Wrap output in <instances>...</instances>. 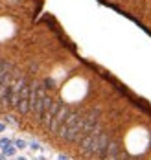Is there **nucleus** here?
Here are the masks:
<instances>
[{"label": "nucleus", "instance_id": "0eeeda50", "mask_svg": "<svg viewBox=\"0 0 151 160\" xmlns=\"http://www.w3.org/2000/svg\"><path fill=\"white\" fill-rule=\"evenodd\" d=\"M125 158H127V153L122 151V145L118 144L116 140H111L109 151H107V158L105 160H125Z\"/></svg>", "mask_w": 151, "mask_h": 160}, {"label": "nucleus", "instance_id": "dca6fc26", "mask_svg": "<svg viewBox=\"0 0 151 160\" xmlns=\"http://www.w3.org/2000/svg\"><path fill=\"white\" fill-rule=\"evenodd\" d=\"M37 160H46V158H43V157H39V158H37Z\"/></svg>", "mask_w": 151, "mask_h": 160}, {"label": "nucleus", "instance_id": "f257e3e1", "mask_svg": "<svg viewBox=\"0 0 151 160\" xmlns=\"http://www.w3.org/2000/svg\"><path fill=\"white\" fill-rule=\"evenodd\" d=\"M103 132V127H101V123H98L94 131L90 132V134H87L83 140L79 142V153L87 157V158H92V155H94V149H96V144H98V138H100V134Z\"/></svg>", "mask_w": 151, "mask_h": 160}, {"label": "nucleus", "instance_id": "6e6552de", "mask_svg": "<svg viewBox=\"0 0 151 160\" xmlns=\"http://www.w3.org/2000/svg\"><path fill=\"white\" fill-rule=\"evenodd\" d=\"M15 155V147H4V157H13Z\"/></svg>", "mask_w": 151, "mask_h": 160}, {"label": "nucleus", "instance_id": "f8f14e48", "mask_svg": "<svg viewBox=\"0 0 151 160\" xmlns=\"http://www.w3.org/2000/svg\"><path fill=\"white\" fill-rule=\"evenodd\" d=\"M4 120H6V123H11V125H15V120H13L11 116H6Z\"/></svg>", "mask_w": 151, "mask_h": 160}, {"label": "nucleus", "instance_id": "9d476101", "mask_svg": "<svg viewBox=\"0 0 151 160\" xmlns=\"http://www.w3.org/2000/svg\"><path fill=\"white\" fill-rule=\"evenodd\" d=\"M11 144H13V142H11L9 138H2V140H0V145H2V147H11Z\"/></svg>", "mask_w": 151, "mask_h": 160}, {"label": "nucleus", "instance_id": "ddd939ff", "mask_svg": "<svg viewBox=\"0 0 151 160\" xmlns=\"http://www.w3.org/2000/svg\"><path fill=\"white\" fill-rule=\"evenodd\" d=\"M59 160H70V158H68V157H65V155H61V157H59Z\"/></svg>", "mask_w": 151, "mask_h": 160}, {"label": "nucleus", "instance_id": "1a4fd4ad", "mask_svg": "<svg viewBox=\"0 0 151 160\" xmlns=\"http://www.w3.org/2000/svg\"><path fill=\"white\" fill-rule=\"evenodd\" d=\"M13 144H15V147H17V149H24V147H26V142H24V140H15V142H13Z\"/></svg>", "mask_w": 151, "mask_h": 160}, {"label": "nucleus", "instance_id": "4468645a", "mask_svg": "<svg viewBox=\"0 0 151 160\" xmlns=\"http://www.w3.org/2000/svg\"><path fill=\"white\" fill-rule=\"evenodd\" d=\"M4 129H6V127H4V123H0V132H2V131H4Z\"/></svg>", "mask_w": 151, "mask_h": 160}, {"label": "nucleus", "instance_id": "f3484780", "mask_svg": "<svg viewBox=\"0 0 151 160\" xmlns=\"http://www.w3.org/2000/svg\"><path fill=\"white\" fill-rule=\"evenodd\" d=\"M125 160H134V158H131V157H127V158H125Z\"/></svg>", "mask_w": 151, "mask_h": 160}, {"label": "nucleus", "instance_id": "423d86ee", "mask_svg": "<svg viewBox=\"0 0 151 160\" xmlns=\"http://www.w3.org/2000/svg\"><path fill=\"white\" fill-rule=\"evenodd\" d=\"M61 105H63V101L61 99H53V103H52V107L48 109V111L44 112V116H43V120H41V125L43 127H50V123H52V120H53V116L59 112V109H61Z\"/></svg>", "mask_w": 151, "mask_h": 160}, {"label": "nucleus", "instance_id": "f03ea898", "mask_svg": "<svg viewBox=\"0 0 151 160\" xmlns=\"http://www.w3.org/2000/svg\"><path fill=\"white\" fill-rule=\"evenodd\" d=\"M70 107L68 105H61V109H59V112L53 116V120H52V123H50V127H48V132L50 134H53V136H57L59 134V129L65 125V122H67V118H68V114H70Z\"/></svg>", "mask_w": 151, "mask_h": 160}, {"label": "nucleus", "instance_id": "9b49d317", "mask_svg": "<svg viewBox=\"0 0 151 160\" xmlns=\"http://www.w3.org/2000/svg\"><path fill=\"white\" fill-rule=\"evenodd\" d=\"M30 147H32L33 151H39V149H41V144H37V142H32V144H30Z\"/></svg>", "mask_w": 151, "mask_h": 160}, {"label": "nucleus", "instance_id": "2eb2a0df", "mask_svg": "<svg viewBox=\"0 0 151 160\" xmlns=\"http://www.w3.org/2000/svg\"><path fill=\"white\" fill-rule=\"evenodd\" d=\"M17 160H28V158H24V157H18V158Z\"/></svg>", "mask_w": 151, "mask_h": 160}, {"label": "nucleus", "instance_id": "20e7f679", "mask_svg": "<svg viewBox=\"0 0 151 160\" xmlns=\"http://www.w3.org/2000/svg\"><path fill=\"white\" fill-rule=\"evenodd\" d=\"M109 144H111V136H109V132L103 131V132L100 134V138H98V144H96V149H94L92 158H96V160H105L107 158Z\"/></svg>", "mask_w": 151, "mask_h": 160}, {"label": "nucleus", "instance_id": "39448f33", "mask_svg": "<svg viewBox=\"0 0 151 160\" xmlns=\"http://www.w3.org/2000/svg\"><path fill=\"white\" fill-rule=\"evenodd\" d=\"M18 114L26 116L30 114V83H26L20 90V101H18V107H17Z\"/></svg>", "mask_w": 151, "mask_h": 160}, {"label": "nucleus", "instance_id": "7ed1b4c3", "mask_svg": "<svg viewBox=\"0 0 151 160\" xmlns=\"http://www.w3.org/2000/svg\"><path fill=\"white\" fill-rule=\"evenodd\" d=\"M28 83V79L24 76H18L13 79V85H11V90H9V109H17L18 107V101H20V90L22 87Z\"/></svg>", "mask_w": 151, "mask_h": 160}]
</instances>
